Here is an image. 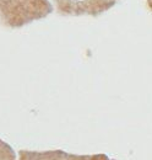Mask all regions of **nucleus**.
<instances>
[]
</instances>
